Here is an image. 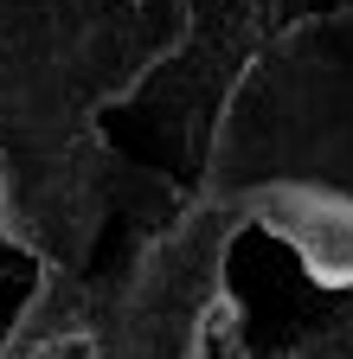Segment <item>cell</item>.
I'll return each instance as SVG.
<instances>
[{
  "label": "cell",
  "mask_w": 353,
  "mask_h": 359,
  "mask_svg": "<svg viewBox=\"0 0 353 359\" xmlns=\"http://www.w3.org/2000/svg\"><path fill=\"white\" fill-rule=\"evenodd\" d=\"M218 187L251 199L315 283H353V13L302 20L225 109Z\"/></svg>",
  "instance_id": "6da1fadb"
}]
</instances>
